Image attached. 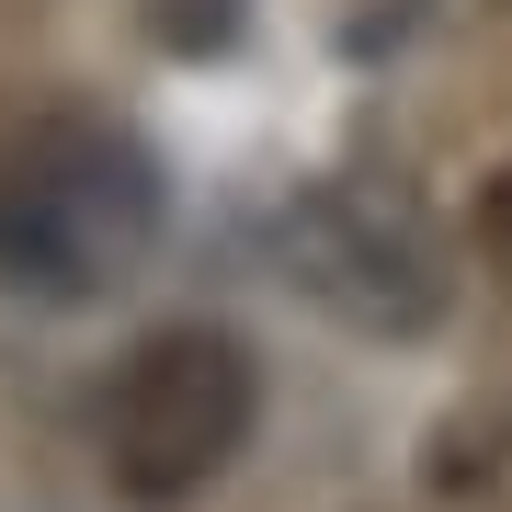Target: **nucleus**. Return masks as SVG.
Masks as SVG:
<instances>
[{
    "mask_svg": "<svg viewBox=\"0 0 512 512\" xmlns=\"http://www.w3.org/2000/svg\"><path fill=\"white\" fill-rule=\"evenodd\" d=\"M160 160L103 114H35L0 137V285L46 308H92L160 251Z\"/></svg>",
    "mask_w": 512,
    "mask_h": 512,
    "instance_id": "1",
    "label": "nucleus"
},
{
    "mask_svg": "<svg viewBox=\"0 0 512 512\" xmlns=\"http://www.w3.org/2000/svg\"><path fill=\"white\" fill-rule=\"evenodd\" d=\"M251 410H262V376H251V342L217 319H171L114 365V399H103V478L148 512L194 501L205 478H228V456L251 444Z\"/></svg>",
    "mask_w": 512,
    "mask_h": 512,
    "instance_id": "2",
    "label": "nucleus"
},
{
    "mask_svg": "<svg viewBox=\"0 0 512 512\" xmlns=\"http://www.w3.org/2000/svg\"><path fill=\"white\" fill-rule=\"evenodd\" d=\"M285 262H296V285H308L330 319L376 330V342L433 330L444 296H456L433 217H421L399 183H365V171H330V183H308L285 205Z\"/></svg>",
    "mask_w": 512,
    "mask_h": 512,
    "instance_id": "3",
    "label": "nucleus"
},
{
    "mask_svg": "<svg viewBox=\"0 0 512 512\" xmlns=\"http://www.w3.org/2000/svg\"><path fill=\"white\" fill-rule=\"evenodd\" d=\"M478 262H490V285L512 296V160L478 183Z\"/></svg>",
    "mask_w": 512,
    "mask_h": 512,
    "instance_id": "4",
    "label": "nucleus"
},
{
    "mask_svg": "<svg viewBox=\"0 0 512 512\" xmlns=\"http://www.w3.org/2000/svg\"><path fill=\"white\" fill-rule=\"evenodd\" d=\"M501 12H512V0H501Z\"/></svg>",
    "mask_w": 512,
    "mask_h": 512,
    "instance_id": "5",
    "label": "nucleus"
}]
</instances>
